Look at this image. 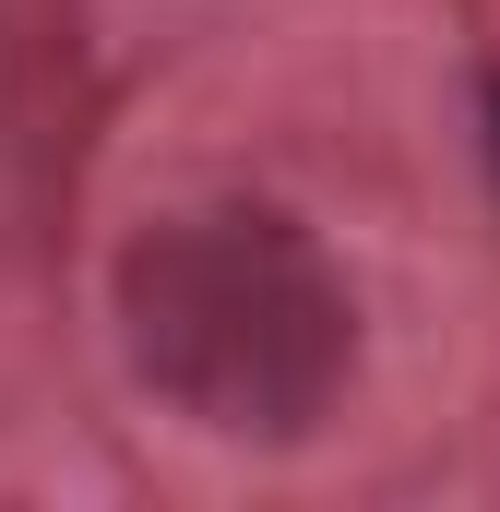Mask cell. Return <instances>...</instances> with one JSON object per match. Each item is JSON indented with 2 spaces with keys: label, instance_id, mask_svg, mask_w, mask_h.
Returning a JSON list of instances; mask_svg holds the SVG:
<instances>
[{
  "label": "cell",
  "instance_id": "6da1fadb",
  "mask_svg": "<svg viewBox=\"0 0 500 512\" xmlns=\"http://www.w3.org/2000/svg\"><path fill=\"white\" fill-rule=\"evenodd\" d=\"M120 358L179 429L286 453L334 417V393L358 370V286L286 203H179L155 227H131L120 274Z\"/></svg>",
  "mask_w": 500,
  "mask_h": 512
},
{
  "label": "cell",
  "instance_id": "7a4b0ae2",
  "mask_svg": "<svg viewBox=\"0 0 500 512\" xmlns=\"http://www.w3.org/2000/svg\"><path fill=\"white\" fill-rule=\"evenodd\" d=\"M489 155H500V84H489Z\"/></svg>",
  "mask_w": 500,
  "mask_h": 512
}]
</instances>
